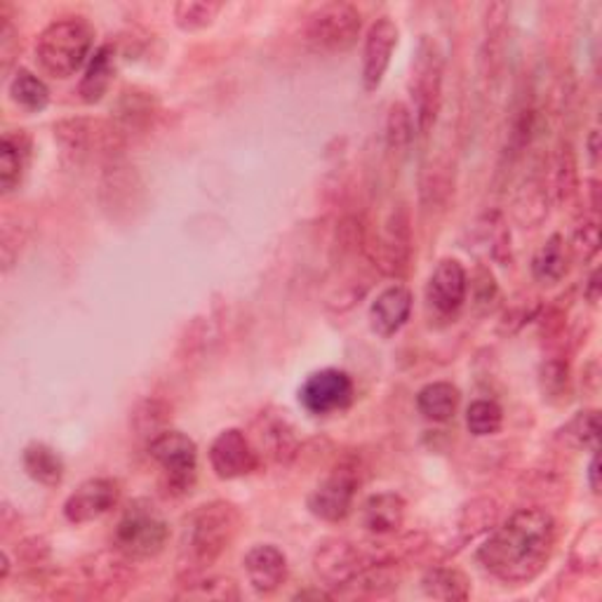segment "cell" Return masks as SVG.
Masks as SVG:
<instances>
[{"mask_svg": "<svg viewBox=\"0 0 602 602\" xmlns=\"http://www.w3.org/2000/svg\"><path fill=\"white\" fill-rule=\"evenodd\" d=\"M509 14L506 3H489L483 8V47L481 67L485 81H497L503 69L506 38H509Z\"/></svg>", "mask_w": 602, "mask_h": 602, "instance_id": "17", "label": "cell"}, {"mask_svg": "<svg viewBox=\"0 0 602 602\" xmlns=\"http://www.w3.org/2000/svg\"><path fill=\"white\" fill-rule=\"evenodd\" d=\"M10 575V556L3 551L0 553V581H5Z\"/></svg>", "mask_w": 602, "mask_h": 602, "instance_id": "43", "label": "cell"}, {"mask_svg": "<svg viewBox=\"0 0 602 602\" xmlns=\"http://www.w3.org/2000/svg\"><path fill=\"white\" fill-rule=\"evenodd\" d=\"M31 155V139L24 130H10L0 141V188L3 194H12L20 188Z\"/></svg>", "mask_w": 602, "mask_h": 602, "instance_id": "21", "label": "cell"}, {"mask_svg": "<svg viewBox=\"0 0 602 602\" xmlns=\"http://www.w3.org/2000/svg\"><path fill=\"white\" fill-rule=\"evenodd\" d=\"M415 132H417V123H415V116H412V108H407L405 104H393L386 118L389 149L393 151L407 149L412 144V139H415Z\"/></svg>", "mask_w": 602, "mask_h": 602, "instance_id": "33", "label": "cell"}, {"mask_svg": "<svg viewBox=\"0 0 602 602\" xmlns=\"http://www.w3.org/2000/svg\"><path fill=\"white\" fill-rule=\"evenodd\" d=\"M243 518L231 501L202 503L186 518L180 548V572L186 583L196 581L233 546Z\"/></svg>", "mask_w": 602, "mask_h": 602, "instance_id": "2", "label": "cell"}, {"mask_svg": "<svg viewBox=\"0 0 602 602\" xmlns=\"http://www.w3.org/2000/svg\"><path fill=\"white\" fill-rule=\"evenodd\" d=\"M362 31V14L351 3H325L304 22V40L319 55H344L354 50Z\"/></svg>", "mask_w": 602, "mask_h": 602, "instance_id": "7", "label": "cell"}, {"mask_svg": "<svg viewBox=\"0 0 602 602\" xmlns=\"http://www.w3.org/2000/svg\"><path fill=\"white\" fill-rule=\"evenodd\" d=\"M542 389L546 393V398H563L569 389V372L565 362H546L542 368Z\"/></svg>", "mask_w": 602, "mask_h": 602, "instance_id": "38", "label": "cell"}, {"mask_svg": "<svg viewBox=\"0 0 602 602\" xmlns=\"http://www.w3.org/2000/svg\"><path fill=\"white\" fill-rule=\"evenodd\" d=\"M600 147H598V130H593L591 132V137H589V153H591V161H593V165H598V151Z\"/></svg>", "mask_w": 602, "mask_h": 602, "instance_id": "42", "label": "cell"}, {"mask_svg": "<svg viewBox=\"0 0 602 602\" xmlns=\"http://www.w3.org/2000/svg\"><path fill=\"white\" fill-rule=\"evenodd\" d=\"M401 31L391 18H379L366 34L362 45V88L366 92H377L384 83V76L391 67V57L398 47Z\"/></svg>", "mask_w": 602, "mask_h": 602, "instance_id": "14", "label": "cell"}, {"mask_svg": "<svg viewBox=\"0 0 602 602\" xmlns=\"http://www.w3.org/2000/svg\"><path fill=\"white\" fill-rule=\"evenodd\" d=\"M556 192L558 198L567 200L577 192V170H575V161H572V151L563 149L560 158H558V182H556Z\"/></svg>", "mask_w": 602, "mask_h": 602, "instance_id": "39", "label": "cell"}, {"mask_svg": "<svg viewBox=\"0 0 602 602\" xmlns=\"http://www.w3.org/2000/svg\"><path fill=\"white\" fill-rule=\"evenodd\" d=\"M219 12L221 3H212V0H180L174 5V24L186 31V34H194V31L212 26Z\"/></svg>", "mask_w": 602, "mask_h": 602, "instance_id": "31", "label": "cell"}, {"mask_svg": "<svg viewBox=\"0 0 602 602\" xmlns=\"http://www.w3.org/2000/svg\"><path fill=\"white\" fill-rule=\"evenodd\" d=\"M114 548L128 560H149L161 556L170 542L167 520L153 506L135 501L114 528Z\"/></svg>", "mask_w": 602, "mask_h": 602, "instance_id": "6", "label": "cell"}, {"mask_svg": "<svg viewBox=\"0 0 602 602\" xmlns=\"http://www.w3.org/2000/svg\"><path fill=\"white\" fill-rule=\"evenodd\" d=\"M572 250H575V255L579 259H583V262H589L591 257L598 255V250H600V227H598V219L595 217H583V221H581V224L575 231Z\"/></svg>", "mask_w": 602, "mask_h": 602, "instance_id": "36", "label": "cell"}, {"mask_svg": "<svg viewBox=\"0 0 602 602\" xmlns=\"http://www.w3.org/2000/svg\"><path fill=\"white\" fill-rule=\"evenodd\" d=\"M8 94L14 104L26 111V114H40V111H45L47 104H50V90H47L40 78L36 73H31L28 69H20L12 76Z\"/></svg>", "mask_w": 602, "mask_h": 602, "instance_id": "29", "label": "cell"}, {"mask_svg": "<svg viewBox=\"0 0 602 602\" xmlns=\"http://www.w3.org/2000/svg\"><path fill=\"white\" fill-rule=\"evenodd\" d=\"M567 243L560 233H553L548 241L536 250L532 259V276L542 285H556L567 276Z\"/></svg>", "mask_w": 602, "mask_h": 602, "instance_id": "28", "label": "cell"}, {"mask_svg": "<svg viewBox=\"0 0 602 602\" xmlns=\"http://www.w3.org/2000/svg\"><path fill=\"white\" fill-rule=\"evenodd\" d=\"M442 81H445V53L433 36H421L409 67L407 92L417 132L429 135L440 114Z\"/></svg>", "mask_w": 602, "mask_h": 602, "instance_id": "4", "label": "cell"}, {"mask_svg": "<svg viewBox=\"0 0 602 602\" xmlns=\"http://www.w3.org/2000/svg\"><path fill=\"white\" fill-rule=\"evenodd\" d=\"M245 575L252 589L259 595H271L288 581V556L274 544L252 546L243 558Z\"/></svg>", "mask_w": 602, "mask_h": 602, "instance_id": "18", "label": "cell"}, {"mask_svg": "<svg viewBox=\"0 0 602 602\" xmlns=\"http://www.w3.org/2000/svg\"><path fill=\"white\" fill-rule=\"evenodd\" d=\"M421 591L433 600L462 602L471 595V581L456 567H433L421 577Z\"/></svg>", "mask_w": 602, "mask_h": 602, "instance_id": "27", "label": "cell"}, {"mask_svg": "<svg viewBox=\"0 0 602 602\" xmlns=\"http://www.w3.org/2000/svg\"><path fill=\"white\" fill-rule=\"evenodd\" d=\"M600 528L593 522V525L583 530L579 539V544L575 548V563L583 569H595L600 565Z\"/></svg>", "mask_w": 602, "mask_h": 602, "instance_id": "37", "label": "cell"}, {"mask_svg": "<svg viewBox=\"0 0 602 602\" xmlns=\"http://www.w3.org/2000/svg\"><path fill=\"white\" fill-rule=\"evenodd\" d=\"M513 217L522 229H536L544 224V219L548 217V186L544 177L532 174L518 188L513 200Z\"/></svg>", "mask_w": 602, "mask_h": 602, "instance_id": "22", "label": "cell"}, {"mask_svg": "<svg viewBox=\"0 0 602 602\" xmlns=\"http://www.w3.org/2000/svg\"><path fill=\"white\" fill-rule=\"evenodd\" d=\"M22 464L26 475L43 487H57L65 481V459L45 442H31L24 448Z\"/></svg>", "mask_w": 602, "mask_h": 602, "instance_id": "25", "label": "cell"}, {"mask_svg": "<svg viewBox=\"0 0 602 602\" xmlns=\"http://www.w3.org/2000/svg\"><path fill=\"white\" fill-rule=\"evenodd\" d=\"M503 409L495 401H473L466 409V429L475 438H487L501 431Z\"/></svg>", "mask_w": 602, "mask_h": 602, "instance_id": "32", "label": "cell"}, {"mask_svg": "<svg viewBox=\"0 0 602 602\" xmlns=\"http://www.w3.org/2000/svg\"><path fill=\"white\" fill-rule=\"evenodd\" d=\"M264 424V429L259 433L262 440V450L266 452L276 462H288L290 456H294L297 452V438L294 431L290 429V424L285 419H271L268 417Z\"/></svg>", "mask_w": 602, "mask_h": 602, "instance_id": "30", "label": "cell"}, {"mask_svg": "<svg viewBox=\"0 0 602 602\" xmlns=\"http://www.w3.org/2000/svg\"><path fill=\"white\" fill-rule=\"evenodd\" d=\"M407 503L401 495L395 493H379L372 495L366 506H362V528L377 536H386L398 532L405 522Z\"/></svg>", "mask_w": 602, "mask_h": 602, "instance_id": "20", "label": "cell"}, {"mask_svg": "<svg viewBox=\"0 0 602 602\" xmlns=\"http://www.w3.org/2000/svg\"><path fill=\"white\" fill-rule=\"evenodd\" d=\"M358 493V473L351 466H339L332 471L323 483L315 485L309 495V511L325 522H341L354 511Z\"/></svg>", "mask_w": 602, "mask_h": 602, "instance_id": "12", "label": "cell"}, {"mask_svg": "<svg viewBox=\"0 0 602 602\" xmlns=\"http://www.w3.org/2000/svg\"><path fill=\"white\" fill-rule=\"evenodd\" d=\"M598 433H600V421H598V412H579V415L569 421L565 429L560 431V438L577 450H586L598 445Z\"/></svg>", "mask_w": 602, "mask_h": 602, "instance_id": "34", "label": "cell"}, {"mask_svg": "<svg viewBox=\"0 0 602 602\" xmlns=\"http://www.w3.org/2000/svg\"><path fill=\"white\" fill-rule=\"evenodd\" d=\"M297 598H332V593H325V591H301Z\"/></svg>", "mask_w": 602, "mask_h": 602, "instance_id": "44", "label": "cell"}, {"mask_svg": "<svg viewBox=\"0 0 602 602\" xmlns=\"http://www.w3.org/2000/svg\"><path fill=\"white\" fill-rule=\"evenodd\" d=\"M210 466L221 481L245 478L259 468V452L241 429H227L212 440Z\"/></svg>", "mask_w": 602, "mask_h": 602, "instance_id": "13", "label": "cell"}, {"mask_svg": "<svg viewBox=\"0 0 602 602\" xmlns=\"http://www.w3.org/2000/svg\"><path fill=\"white\" fill-rule=\"evenodd\" d=\"M583 294H586V299L591 301V304H595V301H598V297H600V274H598V268H595V271L591 274L589 285H586Z\"/></svg>", "mask_w": 602, "mask_h": 602, "instance_id": "40", "label": "cell"}, {"mask_svg": "<svg viewBox=\"0 0 602 602\" xmlns=\"http://www.w3.org/2000/svg\"><path fill=\"white\" fill-rule=\"evenodd\" d=\"M558 525L544 509H520L485 539L478 563L503 583H530L556 551Z\"/></svg>", "mask_w": 602, "mask_h": 602, "instance_id": "1", "label": "cell"}, {"mask_svg": "<svg viewBox=\"0 0 602 602\" xmlns=\"http://www.w3.org/2000/svg\"><path fill=\"white\" fill-rule=\"evenodd\" d=\"M589 483H591V489L598 495L600 493V459L598 454H593L591 459V466H589Z\"/></svg>", "mask_w": 602, "mask_h": 602, "instance_id": "41", "label": "cell"}, {"mask_svg": "<svg viewBox=\"0 0 602 602\" xmlns=\"http://www.w3.org/2000/svg\"><path fill=\"white\" fill-rule=\"evenodd\" d=\"M155 116V100L144 90H125L116 104V125L120 132L137 135L147 130Z\"/></svg>", "mask_w": 602, "mask_h": 602, "instance_id": "24", "label": "cell"}, {"mask_svg": "<svg viewBox=\"0 0 602 602\" xmlns=\"http://www.w3.org/2000/svg\"><path fill=\"white\" fill-rule=\"evenodd\" d=\"M116 76V50L111 45H102L97 53L88 61V69L81 85H78V94L85 104H97L104 100L111 83Z\"/></svg>", "mask_w": 602, "mask_h": 602, "instance_id": "23", "label": "cell"}, {"mask_svg": "<svg viewBox=\"0 0 602 602\" xmlns=\"http://www.w3.org/2000/svg\"><path fill=\"white\" fill-rule=\"evenodd\" d=\"M366 252L379 271L386 276H403L409 266L412 255V235L409 219L403 208L389 212L382 229L374 238H366Z\"/></svg>", "mask_w": 602, "mask_h": 602, "instance_id": "10", "label": "cell"}, {"mask_svg": "<svg viewBox=\"0 0 602 602\" xmlns=\"http://www.w3.org/2000/svg\"><path fill=\"white\" fill-rule=\"evenodd\" d=\"M149 454L163 471L167 493H192L198 478V448L192 438L182 431H163L149 442Z\"/></svg>", "mask_w": 602, "mask_h": 602, "instance_id": "8", "label": "cell"}, {"mask_svg": "<svg viewBox=\"0 0 602 602\" xmlns=\"http://www.w3.org/2000/svg\"><path fill=\"white\" fill-rule=\"evenodd\" d=\"M120 501V485L114 478H90L78 485L65 501V518L71 525H85L111 513Z\"/></svg>", "mask_w": 602, "mask_h": 602, "instance_id": "15", "label": "cell"}, {"mask_svg": "<svg viewBox=\"0 0 602 602\" xmlns=\"http://www.w3.org/2000/svg\"><path fill=\"white\" fill-rule=\"evenodd\" d=\"M354 401V379L344 370H319L313 372L299 389V403L309 415L327 417L346 409Z\"/></svg>", "mask_w": 602, "mask_h": 602, "instance_id": "11", "label": "cell"}, {"mask_svg": "<svg viewBox=\"0 0 602 602\" xmlns=\"http://www.w3.org/2000/svg\"><path fill=\"white\" fill-rule=\"evenodd\" d=\"M167 419H170V409L158 401H144L132 415L137 436H149V442L165 431L163 426Z\"/></svg>", "mask_w": 602, "mask_h": 602, "instance_id": "35", "label": "cell"}, {"mask_svg": "<svg viewBox=\"0 0 602 602\" xmlns=\"http://www.w3.org/2000/svg\"><path fill=\"white\" fill-rule=\"evenodd\" d=\"M92 45L94 28L88 20H57L40 31L36 40V61L47 76L67 81L88 65V59H92Z\"/></svg>", "mask_w": 602, "mask_h": 602, "instance_id": "3", "label": "cell"}, {"mask_svg": "<svg viewBox=\"0 0 602 602\" xmlns=\"http://www.w3.org/2000/svg\"><path fill=\"white\" fill-rule=\"evenodd\" d=\"M468 274L459 259H440L426 282V301L442 315H452L464 306Z\"/></svg>", "mask_w": 602, "mask_h": 602, "instance_id": "16", "label": "cell"}, {"mask_svg": "<svg viewBox=\"0 0 602 602\" xmlns=\"http://www.w3.org/2000/svg\"><path fill=\"white\" fill-rule=\"evenodd\" d=\"M55 141L61 153L73 163L106 161L114 163L125 149V137L116 123L92 120V118H65L55 123Z\"/></svg>", "mask_w": 602, "mask_h": 602, "instance_id": "5", "label": "cell"}, {"mask_svg": "<svg viewBox=\"0 0 602 602\" xmlns=\"http://www.w3.org/2000/svg\"><path fill=\"white\" fill-rule=\"evenodd\" d=\"M412 313V292L405 285H391V288L377 294L370 306V325L379 337H393L405 327Z\"/></svg>", "mask_w": 602, "mask_h": 602, "instance_id": "19", "label": "cell"}, {"mask_svg": "<svg viewBox=\"0 0 602 602\" xmlns=\"http://www.w3.org/2000/svg\"><path fill=\"white\" fill-rule=\"evenodd\" d=\"M459 403H462V393H459V389L450 382L426 384L417 393L419 415L433 424H445L454 419Z\"/></svg>", "mask_w": 602, "mask_h": 602, "instance_id": "26", "label": "cell"}, {"mask_svg": "<svg viewBox=\"0 0 602 602\" xmlns=\"http://www.w3.org/2000/svg\"><path fill=\"white\" fill-rule=\"evenodd\" d=\"M379 563L346 539H325L313 553V572L325 589H354L356 581Z\"/></svg>", "mask_w": 602, "mask_h": 602, "instance_id": "9", "label": "cell"}]
</instances>
